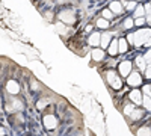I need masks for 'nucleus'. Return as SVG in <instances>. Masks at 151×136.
Segmentation results:
<instances>
[{
	"mask_svg": "<svg viewBox=\"0 0 151 136\" xmlns=\"http://www.w3.org/2000/svg\"><path fill=\"white\" fill-rule=\"evenodd\" d=\"M106 80H107V83H109L115 91H119V89L122 88L121 77H118V74H116L115 71H107V73H106Z\"/></svg>",
	"mask_w": 151,
	"mask_h": 136,
	"instance_id": "1",
	"label": "nucleus"
},
{
	"mask_svg": "<svg viewBox=\"0 0 151 136\" xmlns=\"http://www.w3.org/2000/svg\"><path fill=\"white\" fill-rule=\"evenodd\" d=\"M133 35H134V45L141 47V45H145V42L148 41V38L151 36V30L150 29H141L139 32H136Z\"/></svg>",
	"mask_w": 151,
	"mask_h": 136,
	"instance_id": "2",
	"label": "nucleus"
},
{
	"mask_svg": "<svg viewBox=\"0 0 151 136\" xmlns=\"http://www.w3.org/2000/svg\"><path fill=\"white\" fill-rule=\"evenodd\" d=\"M59 20L67 23V24H73L76 21V15H74V12L70 11V9L68 11H62L60 14H59Z\"/></svg>",
	"mask_w": 151,
	"mask_h": 136,
	"instance_id": "3",
	"label": "nucleus"
},
{
	"mask_svg": "<svg viewBox=\"0 0 151 136\" xmlns=\"http://www.w3.org/2000/svg\"><path fill=\"white\" fill-rule=\"evenodd\" d=\"M42 121H44V126H45V129H48V130H53V129H56V126H58V119H56V117L55 115H45L44 118H42Z\"/></svg>",
	"mask_w": 151,
	"mask_h": 136,
	"instance_id": "4",
	"label": "nucleus"
},
{
	"mask_svg": "<svg viewBox=\"0 0 151 136\" xmlns=\"http://www.w3.org/2000/svg\"><path fill=\"white\" fill-rule=\"evenodd\" d=\"M132 67L133 64L130 62V60H122V62L119 64V73L122 77H129V74L132 73Z\"/></svg>",
	"mask_w": 151,
	"mask_h": 136,
	"instance_id": "5",
	"label": "nucleus"
},
{
	"mask_svg": "<svg viewBox=\"0 0 151 136\" xmlns=\"http://www.w3.org/2000/svg\"><path fill=\"white\" fill-rule=\"evenodd\" d=\"M142 83V77L139 73H130L129 77H127V85L130 86H139Z\"/></svg>",
	"mask_w": 151,
	"mask_h": 136,
	"instance_id": "6",
	"label": "nucleus"
},
{
	"mask_svg": "<svg viewBox=\"0 0 151 136\" xmlns=\"http://www.w3.org/2000/svg\"><path fill=\"white\" fill-rule=\"evenodd\" d=\"M88 44L92 45V47H98L100 44H101V33H98V32L91 33L89 38H88Z\"/></svg>",
	"mask_w": 151,
	"mask_h": 136,
	"instance_id": "7",
	"label": "nucleus"
},
{
	"mask_svg": "<svg viewBox=\"0 0 151 136\" xmlns=\"http://www.w3.org/2000/svg\"><path fill=\"white\" fill-rule=\"evenodd\" d=\"M129 98L134 103V104H141L144 103V98H142V92L139 89H133L130 94H129Z\"/></svg>",
	"mask_w": 151,
	"mask_h": 136,
	"instance_id": "8",
	"label": "nucleus"
},
{
	"mask_svg": "<svg viewBox=\"0 0 151 136\" xmlns=\"http://www.w3.org/2000/svg\"><path fill=\"white\" fill-rule=\"evenodd\" d=\"M107 53L110 56H115V55L119 53V40H112V42L107 48Z\"/></svg>",
	"mask_w": 151,
	"mask_h": 136,
	"instance_id": "9",
	"label": "nucleus"
},
{
	"mask_svg": "<svg viewBox=\"0 0 151 136\" xmlns=\"http://www.w3.org/2000/svg\"><path fill=\"white\" fill-rule=\"evenodd\" d=\"M104 48H94V50L91 52V58L95 60V62H100V60L104 59Z\"/></svg>",
	"mask_w": 151,
	"mask_h": 136,
	"instance_id": "10",
	"label": "nucleus"
},
{
	"mask_svg": "<svg viewBox=\"0 0 151 136\" xmlns=\"http://www.w3.org/2000/svg\"><path fill=\"white\" fill-rule=\"evenodd\" d=\"M6 89H8L9 94H18L20 92V85L15 80H9L6 83Z\"/></svg>",
	"mask_w": 151,
	"mask_h": 136,
	"instance_id": "11",
	"label": "nucleus"
},
{
	"mask_svg": "<svg viewBox=\"0 0 151 136\" xmlns=\"http://www.w3.org/2000/svg\"><path fill=\"white\" fill-rule=\"evenodd\" d=\"M110 42H112V33L110 32H104L103 35H101V48H109V45H110Z\"/></svg>",
	"mask_w": 151,
	"mask_h": 136,
	"instance_id": "12",
	"label": "nucleus"
},
{
	"mask_svg": "<svg viewBox=\"0 0 151 136\" xmlns=\"http://www.w3.org/2000/svg\"><path fill=\"white\" fill-rule=\"evenodd\" d=\"M109 9L113 12V14H122V11H124V8H122V5L119 3V2H112L110 5H109Z\"/></svg>",
	"mask_w": 151,
	"mask_h": 136,
	"instance_id": "13",
	"label": "nucleus"
},
{
	"mask_svg": "<svg viewBox=\"0 0 151 136\" xmlns=\"http://www.w3.org/2000/svg\"><path fill=\"white\" fill-rule=\"evenodd\" d=\"M145 65H148V64H145V58H144V56H137V58H136V67L139 68L141 71H145V70H147Z\"/></svg>",
	"mask_w": 151,
	"mask_h": 136,
	"instance_id": "14",
	"label": "nucleus"
},
{
	"mask_svg": "<svg viewBox=\"0 0 151 136\" xmlns=\"http://www.w3.org/2000/svg\"><path fill=\"white\" fill-rule=\"evenodd\" d=\"M122 3H124V8H125V9H129V11H134L136 6H137L136 0H124Z\"/></svg>",
	"mask_w": 151,
	"mask_h": 136,
	"instance_id": "15",
	"label": "nucleus"
},
{
	"mask_svg": "<svg viewBox=\"0 0 151 136\" xmlns=\"http://www.w3.org/2000/svg\"><path fill=\"white\" fill-rule=\"evenodd\" d=\"M147 14V9H145V6H142V5H137L136 6V9H134V17H144Z\"/></svg>",
	"mask_w": 151,
	"mask_h": 136,
	"instance_id": "16",
	"label": "nucleus"
},
{
	"mask_svg": "<svg viewBox=\"0 0 151 136\" xmlns=\"http://www.w3.org/2000/svg\"><path fill=\"white\" fill-rule=\"evenodd\" d=\"M97 26H98L100 29H109V20H106L104 17L98 18V20H97Z\"/></svg>",
	"mask_w": 151,
	"mask_h": 136,
	"instance_id": "17",
	"label": "nucleus"
},
{
	"mask_svg": "<svg viewBox=\"0 0 151 136\" xmlns=\"http://www.w3.org/2000/svg\"><path fill=\"white\" fill-rule=\"evenodd\" d=\"M142 117H144V110H141V109H134V110H133V114L130 115V118H132L133 121L141 119Z\"/></svg>",
	"mask_w": 151,
	"mask_h": 136,
	"instance_id": "18",
	"label": "nucleus"
},
{
	"mask_svg": "<svg viewBox=\"0 0 151 136\" xmlns=\"http://www.w3.org/2000/svg\"><path fill=\"white\" fill-rule=\"evenodd\" d=\"M127 48H129V42L125 38H121L119 40V53H125L127 52Z\"/></svg>",
	"mask_w": 151,
	"mask_h": 136,
	"instance_id": "19",
	"label": "nucleus"
},
{
	"mask_svg": "<svg viewBox=\"0 0 151 136\" xmlns=\"http://www.w3.org/2000/svg\"><path fill=\"white\" fill-rule=\"evenodd\" d=\"M133 26H134V21H133L130 17H127V18L124 20V23H122V27H124V29H132Z\"/></svg>",
	"mask_w": 151,
	"mask_h": 136,
	"instance_id": "20",
	"label": "nucleus"
},
{
	"mask_svg": "<svg viewBox=\"0 0 151 136\" xmlns=\"http://www.w3.org/2000/svg\"><path fill=\"white\" fill-rule=\"evenodd\" d=\"M101 15H103V17H104L106 20H109V21H110V20H113V18H115V14H113V12H112L110 9H104Z\"/></svg>",
	"mask_w": 151,
	"mask_h": 136,
	"instance_id": "21",
	"label": "nucleus"
},
{
	"mask_svg": "<svg viewBox=\"0 0 151 136\" xmlns=\"http://www.w3.org/2000/svg\"><path fill=\"white\" fill-rule=\"evenodd\" d=\"M137 136H151V130L148 127H141L137 130Z\"/></svg>",
	"mask_w": 151,
	"mask_h": 136,
	"instance_id": "22",
	"label": "nucleus"
},
{
	"mask_svg": "<svg viewBox=\"0 0 151 136\" xmlns=\"http://www.w3.org/2000/svg\"><path fill=\"white\" fill-rule=\"evenodd\" d=\"M134 109H136V107H134L133 104H127V106L124 107V114L127 115V117H130V115L133 114V110H134Z\"/></svg>",
	"mask_w": 151,
	"mask_h": 136,
	"instance_id": "23",
	"label": "nucleus"
},
{
	"mask_svg": "<svg viewBox=\"0 0 151 136\" xmlns=\"http://www.w3.org/2000/svg\"><path fill=\"white\" fill-rule=\"evenodd\" d=\"M145 23H147V18H144V17H137V18L134 20V26H144Z\"/></svg>",
	"mask_w": 151,
	"mask_h": 136,
	"instance_id": "24",
	"label": "nucleus"
},
{
	"mask_svg": "<svg viewBox=\"0 0 151 136\" xmlns=\"http://www.w3.org/2000/svg\"><path fill=\"white\" fill-rule=\"evenodd\" d=\"M144 106H145L147 110H151V97H150V95L144 98Z\"/></svg>",
	"mask_w": 151,
	"mask_h": 136,
	"instance_id": "25",
	"label": "nucleus"
},
{
	"mask_svg": "<svg viewBox=\"0 0 151 136\" xmlns=\"http://www.w3.org/2000/svg\"><path fill=\"white\" fill-rule=\"evenodd\" d=\"M45 106H47V101H45V100H42V98H41V100H38V103H36V107H38V110H42Z\"/></svg>",
	"mask_w": 151,
	"mask_h": 136,
	"instance_id": "26",
	"label": "nucleus"
},
{
	"mask_svg": "<svg viewBox=\"0 0 151 136\" xmlns=\"http://www.w3.org/2000/svg\"><path fill=\"white\" fill-rule=\"evenodd\" d=\"M145 76H147L148 79H151V64H148V67H147V70H145Z\"/></svg>",
	"mask_w": 151,
	"mask_h": 136,
	"instance_id": "27",
	"label": "nucleus"
},
{
	"mask_svg": "<svg viewBox=\"0 0 151 136\" xmlns=\"http://www.w3.org/2000/svg\"><path fill=\"white\" fill-rule=\"evenodd\" d=\"M144 58H145V60H147V64H151V52H148Z\"/></svg>",
	"mask_w": 151,
	"mask_h": 136,
	"instance_id": "28",
	"label": "nucleus"
},
{
	"mask_svg": "<svg viewBox=\"0 0 151 136\" xmlns=\"http://www.w3.org/2000/svg\"><path fill=\"white\" fill-rule=\"evenodd\" d=\"M91 29H92V24H88V26L85 27V30H86V32H91Z\"/></svg>",
	"mask_w": 151,
	"mask_h": 136,
	"instance_id": "29",
	"label": "nucleus"
},
{
	"mask_svg": "<svg viewBox=\"0 0 151 136\" xmlns=\"http://www.w3.org/2000/svg\"><path fill=\"white\" fill-rule=\"evenodd\" d=\"M145 47H151V36H150V38H148V41L145 42Z\"/></svg>",
	"mask_w": 151,
	"mask_h": 136,
	"instance_id": "30",
	"label": "nucleus"
},
{
	"mask_svg": "<svg viewBox=\"0 0 151 136\" xmlns=\"http://www.w3.org/2000/svg\"><path fill=\"white\" fill-rule=\"evenodd\" d=\"M147 23L151 26V14H148V17H147Z\"/></svg>",
	"mask_w": 151,
	"mask_h": 136,
	"instance_id": "31",
	"label": "nucleus"
},
{
	"mask_svg": "<svg viewBox=\"0 0 151 136\" xmlns=\"http://www.w3.org/2000/svg\"><path fill=\"white\" fill-rule=\"evenodd\" d=\"M136 2H141V0H136Z\"/></svg>",
	"mask_w": 151,
	"mask_h": 136,
	"instance_id": "32",
	"label": "nucleus"
}]
</instances>
